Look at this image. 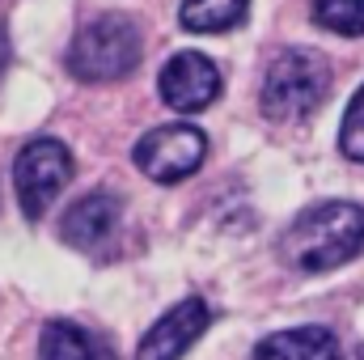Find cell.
Segmentation results:
<instances>
[{
  "instance_id": "277c9868",
  "label": "cell",
  "mask_w": 364,
  "mask_h": 360,
  "mask_svg": "<svg viewBox=\"0 0 364 360\" xmlns=\"http://www.w3.org/2000/svg\"><path fill=\"white\" fill-rule=\"evenodd\" d=\"M73 153L64 140L55 136H34L30 144H21L17 162H13V195L26 212V221H43L47 208L55 203V195L73 182Z\"/></svg>"
},
{
  "instance_id": "30bf717a",
  "label": "cell",
  "mask_w": 364,
  "mask_h": 360,
  "mask_svg": "<svg viewBox=\"0 0 364 360\" xmlns=\"http://www.w3.org/2000/svg\"><path fill=\"white\" fill-rule=\"evenodd\" d=\"M250 360H339V339L326 327H292L259 339Z\"/></svg>"
},
{
  "instance_id": "8992f818",
  "label": "cell",
  "mask_w": 364,
  "mask_h": 360,
  "mask_svg": "<svg viewBox=\"0 0 364 360\" xmlns=\"http://www.w3.org/2000/svg\"><path fill=\"white\" fill-rule=\"evenodd\" d=\"M157 90H161V102L178 115H199L208 110L216 97H220V73L216 64L203 55V51H178L161 77H157Z\"/></svg>"
},
{
  "instance_id": "7c38bea8",
  "label": "cell",
  "mask_w": 364,
  "mask_h": 360,
  "mask_svg": "<svg viewBox=\"0 0 364 360\" xmlns=\"http://www.w3.org/2000/svg\"><path fill=\"white\" fill-rule=\"evenodd\" d=\"M314 21L331 34L360 38L364 34V0H314Z\"/></svg>"
},
{
  "instance_id": "3957f363",
  "label": "cell",
  "mask_w": 364,
  "mask_h": 360,
  "mask_svg": "<svg viewBox=\"0 0 364 360\" xmlns=\"http://www.w3.org/2000/svg\"><path fill=\"white\" fill-rule=\"evenodd\" d=\"M140 30L132 17L123 13H102L85 21L68 47V73L81 85H106V81H123L136 73L140 64Z\"/></svg>"
},
{
  "instance_id": "9a60e30c",
  "label": "cell",
  "mask_w": 364,
  "mask_h": 360,
  "mask_svg": "<svg viewBox=\"0 0 364 360\" xmlns=\"http://www.w3.org/2000/svg\"><path fill=\"white\" fill-rule=\"evenodd\" d=\"M348 360H364V344H360V348H356V352H352Z\"/></svg>"
},
{
  "instance_id": "9c48e42d",
  "label": "cell",
  "mask_w": 364,
  "mask_h": 360,
  "mask_svg": "<svg viewBox=\"0 0 364 360\" xmlns=\"http://www.w3.org/2000/svg\"><path fill=\"white\" fill-rule=\"evenodd\" d=\"M38 356L43 360H119L114 348L93 335L90 327H77L68 318H51L38 331Z\"/></svg>"
},
{
  "instance_id": "8fae6325",
  "label": "cell",
  "mask_w": 364,
  "mask_h": 360,
  "mask_svg": "<svg viewBox=\"0 0 364 360\" xmlns=\"http://www.w3.org/2000/svg\"><path fill=\"white\" fill-rule=\"evenodd\" d=\"M250 13V0H182L178 26L191 34H225Z\"/></svg>"
},
{
  "instance_id": "5bb4252c",
  "label": "cell",
  "mask_w": 364,
  "mask_h": 360,
  "mask_svg": "<svg viewBox=\"0 0 364 360\" xmlns=\"http://www.w3.org/2000/svg\"><path fill=\"white\" fill-rule=\"evenodd\" d=\"M4 68H9V34L0 26V77H4Z\"/></svg>"
},
{
  "instance_id": "52a82bcc",
  "label": "cell",
  "mask_w": 364,
  "mask_h": 360,
  "mask_svg": "<svg viewBox=\"0 0 364 360\" xmlns=\"http://www.w3.org/2000/svg\"><path fill=\"white\" fill-rule=\"evenodd\" d=\"M119 225H123V199L110 191H90L64 212L60 238L81 255H106L110 242L119 238Z\"/></svg>"
},
{
  "instance_id": "6da1fadb",
  "label": "cell",
  "mask_w": 364,
  "mask_h": 360,
  "mask_svg": "<svg viewBox=\"0 0 364 360\" xmlns=\"http://www.w3.org/2000/svg\"><path fill=\"white\" fill-rule=\"evenodd\" d=\"M364 250V208L352 199H322L292 216L279 238V259L288 268L318 275L335 271Z\"/></svg>"
},
{
  "instance_id": "5b68a950",
  "label": "cell",
  "mask_w": 364,
  "mask_h": 360,
  "mask_svg": "<svg viewBox=\"0 0 364 360\" xmlns=\"http://www.w3.org/2000/svg\"><path fill=\"white\" fill-rule=\"evenodd\" d=\"M132 157H136V170H140V174H149L153 182L170 186V182L191 179V174L203 166V157H208V136H203L195 123H161V127H149V132L136 140Z\"/></svg>"
},
{
  "instance_id": "ba28073f",
  "label": "cell",
  "mask_w": 364,
  "mask_h": 360,
  "mask_svg": "<svg viewBox=\"0 0 364 360\" xmlns=\"http://www.w3.org/2000/svg\"><path fill=\"white\" fill-rule=\"evenodd\" d=\"M208 322H212L208 301L203 297H182L178 305H170L149 327V335L136 348V360H182L191 352V344L208 331Z\"/></svg>"
},
{
  "instance_id": "4fadbf2b",
  "label": "cell",
  "mask_w": 364,
  "mask_h": 360,
  "mask_svg": "<svg viewBox=\"0 0 364 360\" xmlns=\"http://www.w3.org/2000/svg\"><path fill=\"white\" fill-rule=\"evenodd\" d=\"M339 149H343L348 162H364V85L348 102V115H343V127H339Z\"/></svg>"
},
{
  "instance_id": "7a4b0ae2",
  "label": "cell",
  "mask_w": 364,
  "mask_h": 360,
  "mask_svg": "<svg viewBox=\"0 0 364 360\" xmlns=\"http://www.w3.org/2000/svg\"><path fill=\"white\" fill-rule=\"evenodd\" d=\"M331 64L326 55L309 51V47H292V51H279L263 77V115L272 123H305L331 93Z\"/></svg>"
}]
</instances>
